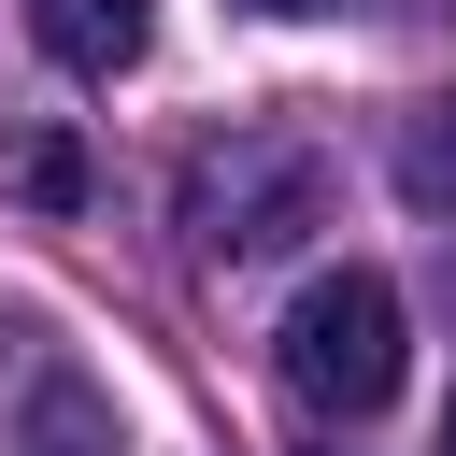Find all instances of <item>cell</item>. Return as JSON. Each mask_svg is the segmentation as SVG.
Wrapping results in <instances>:
<instances>
[{"instance_id":"cell-3","label":"cell","mask_w":456,"mask_h":456,"mask_svg":"<svg viewBox=\"0 0 456 456\" xmlns=\"http://www.w3.org/2000/svg\"><path fill=\"white\" fill-rule=\"evenodd\" d=\"M14 456H128V428H114V399L71 370V342H43V328H14Z\"/></svg>"},{"instance_id":"cell-6","label":"cell","mask_w":456,"mask_h":456,"mask_svg":"<svg viewBox=\"0 0 456 456\" xmlns=\"http://www.w3.org/2000/svg\"><path fill=\"white\" fill-rule=\"evenodd\" d=\"M385 171H399V200H413V214H456V100L399 114V157H385Z\"/></svg>"},{"instance_id":"cell-2","label":"cell","mask_w":456,"mask_h":456,"mask_svg":"<svg viewBox=\"0 0 456 456\" xmlns=\"http://www.w3.org/2000/svg\"><path fill=\"white\" fill-rule=\"evenodd\" d=\"M271 356H285V399L314 428H370L399 399V285L385 271H314Z\"/></svg>"},{"instance_id":"cell-1","label":"cell","mask_w":456,"mask_h":456,"mask_svg":"<svg viewBox=\"0 0 456 456\" xmlns=\"http://www.w3.org/2000/svg\"><path fill=\"white\" fill-rule=\"evenodd\" d=\"M299 228H328V142L314 128H228L185 157V242L214 271H256Z\"/></svg>"},{"instance_id":"cell-7","label":"cell","mask_w":456,"mask_h":456,"mask_svg":"<svg viewBox=\"0 0 456 456\" xmlns=\"http://www.w3.org/2000/svg\"><path fill=\"white\" fill-rule=\"evenodd\" d=\"M256 14H342V0H256Z\"/></svg>"},{"instance_id":"cell-4","label":"cell","mask_w":456,"mask_h":456,"mask_svg":"<svg viewBox=\"0 0 456 456\" xmlns=\"http://www.w3.org/2000/svg\"><path fill=\"white\" fill-rule=\"evenodd\" d=\"M28 43H43L57 71H86V86H114V71L157 43V0H28Z\"/></svg>"},{"instance_id":"cell-5","label":"cell","mask_w":456,"mask_h":456,"mask_svg":"<svg viewBox=\"0 0 456 456\" xmlns=\"http://www.w3.org/2000/svg\"><path fill=\"white\" fill-rule=\"evenodd\" d=\"M0 185H14L28 214H86V142H71V128H14V142H0Z\"/></svg>"},{"instance_id":"cell-8","label":"cell","mask_w":456,"mask_h":456,"mask_svg":"<svg viewBox=\"0 0 456 456\" xmlns=\"http://www.w3.org/2000/svg\"><path fill=\"white\" fill-rule=\"evenodd\" d=\"M442 456H456V399H442Z\"/></svg>"}]
</instances>
